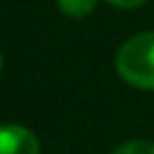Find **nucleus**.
<instances>
[{
  "label": "nucleus",
  "instance_id": "obj_1",
  "mask_svg": "<svg viewBox=\"0 0 154 154\" xmlns=\"http://www.w3.org/2000/svg\"><path fill=\"white\" fill-rule=\"evenodd\" d=\"M118 75L140 89H154V31L132 36L116 55Z\"/></svg>",
  "mask_w": 154,
  "mask_h": 154
},
{
  "label": "nucleus",
  "instance_id": "obj_2",
  "mask_svg": "<svg viewBox=\"0 0 154 154\" xmlns=\"http://www.w3.org/2000/svg\"><path fill=\"white\" fill-rule=\"evenodd\" d=\"M0 154H38V140L24 125H0Z\"/></svg>",
  "mask_w": 154,
  "mask_h": 154
},
{
  "label": "nucleus",
  "instance_id": "obj_3",
  "mask_svg": "<svg viewBox=\"0 0 154 154\" xmlns=\"http://www.w3.org/2000/svg\"><path fill=\"white\" fill-rule=\"evenodd\" d=\"M55 2H58V7H60L63 14L75 17V19L87 17L94 10V5H96V0H55Z\"/></svg>",
  "mask_w": 154,
  "mask_h": 154
},
{
  "label": "nucleus",
  "instance_id": "obj_4",
  "mask_svg": "<svg viewBox=\"0 0 154 154\" xmlns=\"http://www.w3.org/2000/svg\"><path fill=\"white\" fill-rule=\"evenodd\" d=\"M111 154H154V144L147 140H135V142H125L118 149H113Z\"/></svg>",
  "mask_w": 154,
  "mask_h": 154
},
{
  "label": "nucleus",
  "instance_id": "obj_5",
  "mask_svg": "<svg viewBox=\"0 0 154 154\" xmlns=\"http://www.w3.org/2000/svg\"><path fill=\"white\" fill-rule=\"evenodd\" d=\"M106 2H111V5H116V7H120V10H130V7L142 5L144 0H106Z\"/></svg>",
  "mask_w": 154,
  "mask_h": 154
},
{
  "label": "nucleus",
  "instance_id": "obj_6",
  "mask_svg": "<svg viewBox=\"0 0 154 154\" xmlns=\"http://www.w3.org/2000/svg\"><path fill=\"white\" fill-rule=\"evenodd\" d=\"M0 70H2V55H0Z\"/></svg>",
  "mask_w": 154,
  "mask_h": 154
}]
</instances>
